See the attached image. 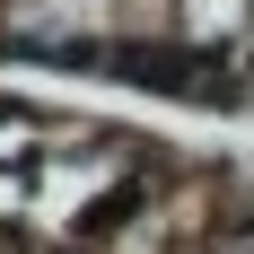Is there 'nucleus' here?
Wrapping results in <instances>:
<instances>
[{"label": "nucleus", "mask_w": 254, "mask_h": 254, "mask_svg": "<svg viewBox=\"0 0 254 254\" xmlns=\"http://www.w3.org/2000/svg\"><path fill=\"white\" fill-rule=\"evenodd\" d=\"M193 18H202V26H237V18H246V0H193Z\"/></svg>", "instance_id": "1"}]
</instances>
